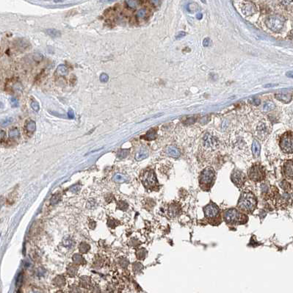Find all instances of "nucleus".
Wrapping results in <instances>:
<instances>
[{"mask_svg": "<svg viewBox=\"0 0 293 293\" xmlns=\"http://www.w3.org/2000/svg\"><path fill=\"white\" fill-rule=\"evenodd\" d=\"M257 200L255 195L249 192H245L241 194L237 206L245 212H252L255 210Z\"/></svg>", "mask_w": 293, "mask_h": 293, "instance_id": "nucleus-1", "label": "nucleus"}, {"mask_svg": "<svg viewBox=\"0 0 293 293\" xmlns=\"http://www.w3.org/2000/svg\"><path fill=\"white\" fill-rule=\"evenodd\" d=\"M223 218L229 224H239L246 222L247 217L237 209H229L223 213Z\"/></svg>", "mask_w": 293, "mask_h": 293, "instance_id": "nucleus-2", "label": "nucleus"}, {"mask_svg": "<svg viewBox=\"0 0 293 293\" xmlns=\"http://www.w3.org/2000/svg\"><path fill=\"white\" fill-rule=\"evenodd\" d=\"M215 176V170L212 167H206L200 174V186L203 189H205V190L209 189L212 185Z\"/></svg>", "mask_w": 293, "mask_h": 293, "instance_id": "nucleus-3", "label": "nucleus"}, {"mask_svg": "<svg viewBox=\"0 0 293 293\" xmlns=\"http://www.w3.org/2000/svg\"><path fill=\"white\" fill-rule=\"evenodd\" d=\"M285 19L282 16L273 15L269 16L265 21L267 27L273 32H278L283 29Z\"/></svg>", "mask_w": 293, "mask_h": 293, "instance_id": "nucleus-4", "label": "nucleus"}, {"mask_svg": "<svg viewBox=\"0 0 293 293\" xmlns=\"http://www.w3.org/2000/svg\"><path fill=\"white\" fill-rule=\"evenodd\" d=\"M280 148L286 154L293 153V132H286L280 139Z\"/></svg>", "mask_w": 293, "mask_h": 293, "instance_id": "nucleus-5", "label": "nucleus"}, {"mask_svg": "<svg viewBox=\"0 0 293 293\" xmlns=\"http://www.w3.org/2000/svg\"><path fill=\"white\" fill-rule=\"evenodd\" d=\"M265 167L260 164H255L248 170L249 179L253 182H261L265 179Z\"/></svg>", "mask_w": 293, "mask_h": 293, "instance_id": "nucleus-6", "label": "nucleus"}, {"mask_svg": "<svg viewBox=\"0 0 293 293\" xmlns=\"http://www.w3.org/2000/svg\"><path fill=\"white\" fill-rule=\"evenodd\" d=\"M142 181L146 188H153L157 183L154 172L151 170H146V172H144L142 176Z\"/></svg>", "mask_w": 293, "mask_h": 293, "instance_id": "nucleus-7", "label": "nucleus"}, {"mask_svg": "<svg viewBox=\"0 0 293 293\" xmlns=\"http://www.w3.org/2000/svg\"><path fill=\"white\" fill-rule=\"evenodd\" d=\"M204 211L205 217L207 218L208 219H212V218H216L219 215V209L215 203H209L207 206H206L203 209Z\"/></svg>", "mask_w": 293, "mask_h": 293, "instance_id": "nucleus-8", "label": "nucleus"}, {"mask_svg": "<svg viewBox=\"0 0 293 293\" xmlns=\"http://www.w3.org/2000/svg\"><path fill=\"white\" fill-rule=\"evenodd\" d=\"M231 179H232V181L233 182L234 185L240 188V187H242V185L245 183V180H246V176H245V175L242 172H241L238 170H235L232 173Z\"/></svg>", "mask_w": 293, "mask_h": 293, "instance_id": "nucleus-9", "label": "nucleus"}, {"mask_svg": "<svg viewBox=\"0 0 293 293\" xmlns=\"http://www.w3.org/2000/svg\"><path fill=\"white\" fill-rule=\"evenodd\" d=\"M284 173L287 178L293 179V160H288L284 163Z\"/></svg>", "mask_w": 293, "mask_h": 293, "instance_id": "nucleus-10", "label": "nucleus"}, {"mask_svg": "<svg viewBox=\"0 0 293 293\" xmlns=\"http://www.w3.org/2000/svg\"><path fill=\"white\" fill-rule=\"evenodd\" d=\"M276 98L278 100L281 101V102H284V103H289L292 98V94L289 93H278L276 95Z\"/></svg>", "mask_w": 293, "mask_h": 293, "instance_id": "nucleus-11", "label": "nucleus"}, {"mask_svg": "<svg viewBox=\"0 0 293 293\" xmlns=\"http://www.w3.org/2000/svg\"><path fill=\"white\" fill-rule=\"evenodd\" d=\"M166 153H167L169 156L174 158L179 157L181 155L179 150L177 148L174 147V146H169V147H167V149H166Z\"/></svg>", "mask_w": 293, "mask_h": 293, "instance_id": "nucleus-12", "label": "nucleus"}, {"mask_svg": "<svg viewBox=\"0 0 293 293\" xmlns=\"http://www.w3.org/2000/svg\"><path fill=\"white\" fill-rule=\"evenodd\" d=\"M260 150H261L260 143L257 140L254 139L253 141V144H252V152L255 157H258L259 156Z\"/></svg>", "mask_w": 293, "mask_h": 293, "instance_id": "nucleus-13", "label": "nucleus"}, {"mask_svg": "<svg viewBox=\"0 0 293 293\" xmlns=\"http://www.w3.org/2000/svg\"><path fill=\"white\" fill-rule=\"evenodd\" d=\"M148 156H149V151L145 149H141L138 152H137L135 159L138 161L143 160V159L147 158Z\"/></svg>", "mask_w": 293, "mask_h": 293, "instance_id": "nucleus-14", "label": "nucleus"}, {"mask_svg": "<svg viewBox=\"0 0 293 293\" xmlns=\"http://www.w3.org/2000/svg\"><path fill=\"white\" fill-rule=\"evenodd\" d=\"M68 68L66 67V66H65V65H60V66L57 68L56 71H55V74L59 76H66V74H68Z\"/></svg>", "mask_w": 293, "mask_h": 293, "instance_id": "nucleus-15", "label": "nucleus"}, {"mask_svg": "<svg viewBox=\"0 0 293 293\" xmlns=\"http://www.w3.org/2000/svg\"><path fill=\"white\" fill-rule=\"evenodd\" d=\"M157 134L156 129H151L149 130V131L146 133V135H145V138H146L147 141H151L155 140L156 138H157Z\"/></svg>", "mask_w": 293, "mask_h": 293, "instance_id": "nucleus-16", "label": "nucleus"}, {"mask_svg": "<svg viewBox=\"0 0 293 293\" xmlns=\"http://www.w3.org/2000/svg\"><path fill=\"white\" fill-rule=\"evenodd\" d=\"M253 11H254V7H253V4H250V3H248L243 7V13L247 16L251 15Z\"/></svg>", "mask_w": 293, "mask_h": 293, "instance_id": "nucleus-17", "label": "nucleus"}, {"mask_svg": "<svg viewBox=\"0 0 293 293\" xmlns=\"http://www.w3.org/2000/svg\"><path fill=\"white\" fill-rule=\"evenodd\" d=\"M35 129H36V124H35V122L33 121V120H29L26 124V129L29 132H33L35 131Z\"/></svg>", "mask_w": 293, "mask_h": 293, "instance_id": "nucleus-18", "label": "nucleus"}, {"mask_svg": "<svg viewBox=\"0 0 293 293\" xmlns=\"http://www.w3.org/2000/svg\"><path fill=\"white\" fill-rule=\"evenodd\" d=\"M46 32L50 37H52V38H58V37L60 36V32L56 30V29H48L46 31Z\"/></svg>", "mask_w": 293, "mask_h": 293, "instance_id": "nucleus-19", "label": "nucleus"}, {"mask_svg": "<svg viewBox=\"0 0 293 293\" xmlns=\"http://www.w3.org/2000/svg\"><path fill=\"white\" fill-rule=\"evenodd\" d=\"M204 143L206 146H207V147H212L215 144V141L209 135H206V139L204 140Z\"/></svg>", "mask_w": 293, "mask_h": 293, "instance_id": "nucleus-20", "label": "nucleus"}, {"mask_svg": "<svg viewBox=\"0 0 293 293\" xmlns=\"http://www.w3.org/2000/svg\"><path fill=\"white\" fill-rule=\"evenodd\" d=\"M17 43H18V44H16V46H18L17 47L18 49L21 48V50H24V49H26L28 48L29 43H27V41H25V40H19L17 41Z\"/></svg>", "mask_w": 293, "mask_h": 293, "instance_id": "nucleus-21", "label": "nucleus"}, {"mask_svg": "<svg viewBox=\"0 0 293 293\" xmlns=\"http://www.w3.org/2000/svg\"><path fill=\"white\" fill-rule=\"evenodd\" d=\"M274 108H275V105L271 102H267L266 103H265V105H264V107H263L264 111L265 112L271 111V110H273Z\"/></svg>", "mask_w": 293, "mask_h": 293, "instance_id": "nucleus-22", "label": "nucleus"}, {"mask_svg": "<svg viewBox=\"0 0 293 293\" xmlns=\"http://www.w3.org/2000/svg\"><path fill=\"white\" fill-rule=\"evenodd\" d=\"M19 135H20V133H19V129L16 128L13 129H11L10 131V137L12 138H19Z\"/></svg>", "mask_w": 293, "mask_h": 293, "instance_id": "nucleus-23", "label": "nucleus"}, {"mask_svg": "<svg viewBox=\"0 0 293 293\" xmlns=\"http://www.w3.org/2000/svg\"><path fill=\"white\" fill-rule=\"evenodd\" d=\"M125 3L127 4L128 7L131 8H136L138 6V4L140 3V1H136V0L135 1H131V0H129V1H126Z\"/></svg>", "mask_w": 293, "mask_h": 293, "instance_id": "nucleus-24", "label": "nucleus"}, {"mask_svg": "<svg viewBox=\"0 0 293 293\" xmlns=\"http://www.w3.org/2000/svg\"><path fill=\"white\" fill-rule=\"evenodd\" d=\"M147 14V10L146 9H141L137 12V16L140 19H143Z\"/></svg>", "mask_w": 293, "mask_h": 293, "instance_id": "nucleus-25", "label": "nucleus"}, {"mask_svg": "<svg viewBox=\"0 0 293 293\" xmlns=\"http://www.w3.org/2000/svg\"><path fill=\"white\" fill-rule=\"evenodd\" d=\"M114 180L115 182H125V181L127 180V179H126V177H124L123 176L120 175V174H117L114 177Z\"/></svg>", "mask_w": 293, "mask_h": 293, "instance_id": "nucleus-26", "label": "nucleus"}, {"mask_svg": "<svg viewBox=\"0 0 293 293\" xmlns=\"http://www.w3.org/2000/svg\"><path fill=\"white\" fill-rule=\"evenodd\" d=\"M31 107H32L34 111L37 112V113L40 110V106H39V104L38 102H32L31 103Z\"/></svg>", "mask_w": 293, "mask_h": 293, "instance_id": "nucleus-27", "label": "nucleus"}, {"mask_svg": "<svg viewBox=\"0 0 293 293\" xmlns=\"http://www.w3.org/2000/svg\"><path fill=\"white\" fill-rule=\"evenodd\" d=\"M108 80H109V76L107 74H105V73H103V74H101V76H100V81L101 82H107Z\"/></svg>", "mask_w": 293, "mask_h": 293, "instance_id": "nucleus-28", "label": "nucleus"}, {"mask_svg": "<svg viewBox=\"0 0 293 293\" xmlns=\"http://www.w3.org/2000/svg\"><path fill=\"white\" fill-rule=\"evenodd\" d=\"M128 151L127 150H121L118 153V157L119 158H124L127 156Z\"/></svg>", "mask_w": 293, "mask_h": 293, "instance_id": "nucleus-29", "label": "nucleus"}, {"mask_svg": "<svg viewBox=\"0 0 293 293\" xmlns=\"http://www.w3.org/2000/svg\"><path fill=\"white\" fill-rule=\"evenodd\" d=\"M11 120H12V119H11L10 118H5L4 120H1V126H7V125H9L10 124V123L11 122Z\"/></svg>", "mask_w": 293, "mask_h": 293, "instance_id": "nucleus-30", "label": "nucleus"}, {"mask_svg": "<svg viewBox=\"0 0 293 293\" xmlns=\"http://www.w3.org/2000/svg\"><path fill=\"white\" fill-rule=\"evenodd\" d=\"M10 102H11V104H12L13 107H17L18 106H19V102H18L17 99H15V98H11Z\"/></svg>", "mask_w": 293, "mask_h": 293, "instance_id": "nucleus-31", "label": "nucleus"}, {"mask_svg": "<svg viewBox=\"0 0 293 293\" xmlns=\"http://www.w3.org/2000/svg\"><path fill=\"white\" fill-rule=\"evenodd\" d=\"M281 188H284V190H288L289 188V184L288 182H285V181H284V182H281Z\"/></svg>", "mask_w": 293, "mask_h": 293, "instance_id": "nucleus-32", "label": "nucleus"}, {"mask_svg": "<svg viewBox=\"0 0 293 293\" xmlns=\"http://www.w3.org/2000/svg\"><path fill=\"white\" fill-rule=\"evenodd\" d=\"M68 117L70 118V119H74V111H73L72 110H71V109H70L68 112Z\"/></svg>", "mask_w": 293, "mask_h": 293, "instance_id": "nucleus-33", "label": "nucleus"}, {"mask_svg": "<svg viewBox=\"0 0 293 293\" xmlns=\"http://www.w3.org/2000/svg\"><path fill=\"white\" fill-rule=\"evenodd\" d=\"M209 42H210V40H209V38H205L203 42V45L204 46H208L209 45Z\"/></svg>", "mask_w": 293, "mask_h": 293, "instance_id": "nucleus-34", "label": "nucleus"}, {"mask_svg": "<svg viewBox=\"0 0 293 293\" xmlns=\"http://www.w3.org/2000/svg\"><path fill=\"white\" fill-rule=\"evenodd\" d=\"M22 275L20 274L19 276H18L17 281H16V284H21V283H22Z\"/></svg>", "mask_w": 293, "mask_h": 293, "instance_id": "nucleus-35", "label": "nucleus"}, {"mask_svg": "<svg viewBox=\"0 0 293 293\" xmlns=\"http://www.w3.org/2000/svg\"><path fill=\"white\" fill-rule=\"evenodd\" d=\"M5 132H4L3 130H1V135H0V138H1V141H2L4 138H5Z\"/></svg>", "mask_w": 293, "mask_h": 293, "instance_id": "nucleus-36", "label": "nucleus"}, {"mask_svg": "<svg viewBox=\"0 0 293 293\" xmlns=\"http://www.w3.org/2000/svg\"><path fill=\"white\" fill-rule=\"evenodd\" d=\"M185 32H179V35H177L176 38H177V39H179V38H182V37L185 36Z\"/></svg>", "mask_w": 293, "mask_h": 293, "instance_id": "nucleus-37", "label": "nucleus"}, {"mask_svg": "<svg viewBox=\"0 0 293 293\" xmlns=\"http://www.w3.org/2000/svg\"><path fill=\"white\" fill-rule=\"evenodd\" d=\"M253 104L255 105H259L260 104V100L258 99H253Z\"/></svg>", "mask_w": 293, "mask_h": 293, "instance_id": "nucleus-38", "label": "nucleus"}, {"mask_svg": "<svg viewBox=\"0 0 293 293\" xmlns=\"http://www.w3.org/2000/svg\"><path fill=\"white\" fill-rule=\"evenodd\" d=\"M286 76H287L288 77L293 78V71H289V72L286 73Z\"/></svg>", "mask_w": 293, "mask_h": 293, "instance_id": "nucleus-39", "label": "nucleus"}, {"mask_svg": "<svg viewBox=\"0 0 293 293\" xmlns=\"http://www.w3.org/2000/svg\"><path fill=\"white\" fill-rule=\"evenodd\" d=\"M201 16H202V15H201V14L198 13V15H197V18H198V19H201Z\"/></svg>", "mask_w": 293, "mask_h": 293, "instance_id": "nucleus-40", "label": "nucleus"}, {"mask_svg": "<svg viewBox=\"0 0 293 293\" xmlns=\"http://www.w3.org/2000/svg\"><path fill=\"white\" fill-rule=\"evenodd\" d=\"M17 293H20V292H17Z\"/></svg>", "mask_w": 293, "mask_h": 293, "instance_id": "nucleus-41", "label": "nucleus"}, {"mask_svg": "<svg viewBox=\"0 0 293 293\" xmlns=\"http://www.w3.org/2000/svg\"><path fill=\"white\" fill-rule=\"evenodd\" d=\"M292 195H293V193H292Z\"/></svg>", "mask_w": 293, "mask_h": 293, "instance_id": "nucleus-42", "label": "nucleus"}]
</instances>
